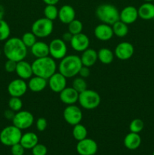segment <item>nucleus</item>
Instances as JSON below:
<instances>
[{"label": "nucleus", "instance_id": "15", "mask_svg": "<svg viewBox=\"0 0 154 155\" xmlns=\"http://www.w3.org/2000/svg\"><path fill=\"white\" fill-rule=\"evenodd\" d=\"M70 45L72 49L78 52H82L85 50L89 48L90 45V39L85 33H79L72 36L70 41Z\"/></svg>", "mask_w": 154, "mask_h": 155}, {"label": "nucleus", "instance_id": "22", "mask_svg": "<svg viewBox=\"0 0 154 155\" xmlns=\"http://www.w3.org/2000/svg\"><path fill=\"white\" fill-rule=\"evenodd\" d=\"M123 143L127 149L134 151L140 147V144H141V137L139 133L130 132L124 138Z\"/></svg>", "mask_w": 154, "mask_h": 155}, {"label": "nucleus", "instance_id": "28", "mask_svg": "<svg viewBox=\"0 0 154 155\" xmlns=\"http://www.w3.org/2000/svg\"><path fill=\"white\" fill-rule=\"evenodd\" d=\"M113 34L119 38H123L128 35V25L119 20L112 25Z\"/></svg>", "mask_w": 154, "mask_h": 155}, {"label": "nucleus", "instance_id": "4", "mask_svg": "<svg viewBox=\"0 0 154 155\" xmlns=\"http://www.w3.org/2000/svg\"><path fill=\"white\" fill-rule=\"evenodd\" d=\"M95 15L101 22L111 26L119 20V11L116 6L108 3L98 6Z\"/></svg>", "mask_w": 154, "mask_h": 155}, {"label": "nucleus", "instance_id": "23", "mask_svg": "<svg viewBox=\"0 0 154 155\" xmlns=\"http://www.w3.org/2000/svg\"><path fill=\"white\" fill-rule=\"evenodd\" d=\"M32 54L36 58L49 56V46L48 44L42 41H36V43L30 48Z\"/></svg>", "mask_w": 154, "mask_h": 155}, {"label": "nucleus", "instance_id": "3", "mask_svg": "<svg viewBox=\"0 0 154 155\" xmlns=\"http://www.w3.org/2000/svg\"><path fill=\"white\" fill-rule=\"evenodd\" d=\"M82 66V64L79 56L76 54H69L60 60L58 71L66 79H68L75 77L78 75Z\"/></svg>", "mask_w": 154, "mask_h": 155}, {"label": "nucleus", "instance_id": "24", "mask_svg": "<svg viewBox=\"0 0 154 155\" xmlns=\"http://www.w3.org/2000/svg\"><path fill=\"white\" fill-rule=\"evenodd\" d=\"M138 17L144 21L154 19V4L149 2H145L137 8Z\"/></svg>", "mask_w": 154, "mask_h": 155}, {"label": "nucleus", "instance_id": "33", "mask_svg": "<svg viewBox=\"0 0 154 155\" xmlns=\"http://www.w3.org/2000/svg\"><path fill=\"white\" fill-rule=\"evenodd\" d=\"M72 87L75 90H76L79 93H81L83 91L86 90L88 89L87 83H86L85 80L82 77H75L72 81Z\"/></svg>", "mask_w": 154, "mask_h": 155}, {"label": "nucleus", "instance_id": "5", "mask_svg": "<svg viewBox=\"0 0 154 155\" xmlns=\"http://www.w3.org/2000/svg\"><path fill=\"white\" fill-rule=\"evenodd\" d=\"M78 102L83 109L94 110L100 105L101 98L96 91L87 89L79 93Z\"/></svg>", "mask_w": 154, "mask_h": 155}, {"label": "nucleus", "instance_id": "46", "mask_svg": "<svg viewBox=\"0 0 154 155\" xmlns=\"http://www.w3.org/2000/svg\"><path fill=\"white\" fill-rule=\"evenodd\" d=\"M144 2H153L154 0H143Z\"/></svg>", "mask_w": 154, "mask_h": 155}, {"label": "nucleus", "instance_id": "11", "mask_svg": "<svg viewBox=\"0 0 154 155\" xmlns=\"http://www.w3.org/2000/svg\"><path fill=\"white\" fill-rule=\"evenodd\" d=\"M28 89V85L23 79L18 78L13 80L9 83L8 86V92L11 97L24 96Z\"/></svg>", "mask_w": 154, "mask_h": 155}, {"label": "nucleus", "instance_id": "38", "mask_svg": "<svg viewBox=\"0 0 154 155\" xmlns=\"http://www.w3.org/2000/svg\"><path fill=\"white\" fill-rule=\"evenodd\" d=\"M36 127L38 131L43 132L46 130L47 127H48V122L47 120L44 117H39L36 120Z\"/></svg>", "mask_w": 154, "mask_h": 155}, {"label": "nucleus", "instance_id": "42", "mask_svg": "<svg viewBox=\"0 0 154 155\" xmlns=\"http://www.w3.org/2000/svg\"><path fill=\"white\" fill-rule=\"evenodd\" d=\"M15 113H16V112L13 111V110H11V109L5 110V112H4L5 118L7 120H8L12 121V120H13L14 117V115H15Z\"/></svg>", "mask_w": 154, "mask_h": 155}, {"label": "nucleus", "instance_id": "26", "mask_svg": "<svg viewBox=\"0 0 154 155\" xmlns=\"http://www.w3.org/2000/svg\"><path fill=\"white\" fill-rule=\"evenodd\" d=\"M20 143L25 149H32L39 143V137L33 132H27L22 134Z\"/></svg>", "mask_w": 154, "mask_h": 155}, {"label": "nucleus", "instance_id": "16", "mask_svg": "<svg viewBox=\"0 0 154 155\" xmlns=\"http://www.w3.org/2000/svg\"><path fill=\"white\" fill-rule=\"evenodd\" d=\"M138 18L137 8L133 5L125 6L119 12V20L128 25L134 24Z\"/></svg>", "mask_w": 154, "mask_h": 155}, {"label": "nucleus", "instance_id": "31", "mask_svg": "<svg viewBox=\"0 0 154 155\" xmlns=\"http://www.w3.org/2000/svg\"><path fill=\"white\" fill-rule=\"evenodd\" d=\"M11 35V28L5 20H0V42L6 41Z\"/></svg>", "mask_w": 154, "mask_h": 155}, {"label": "nucleus", "instance_id": "8", "mask_svg": "<svg viewBox=\"0 0 154 155\" xmlns=\"http://www.w3.org/2000/svg\"><path fill=\"white\" fill-rule=\"evenodd\" d=\"M34 124V116L28 110H20L15 113L12 124L21 130H27Z\"/></svg>", "mask_w": 154, "mask_h": 155}, {"label": "nucleus", "instance_id": "43", "mask_svg": "<svg viewBox=\"0 0 154 155\" xmlns=\"http://www.w3.org/2000/svg\"><path fill=\"white\" fill-rule=\"evenodd\" d=\"M72 36H73V35L68 31V32H66V33H63L61 39H63V40L66 43V42H70L71 39H72Z\"/></svg>", "mask_w": 154, "mask_h": 155}, {"label": "nucleus", "instance_id": "13", "mask_svg": "<svg viewBox=\"0 0 154 155\" xmlns=\"http://www.w3.org/2000/svg\"><path fill=\"white\" fill-rule=\"evenodd\" d=\"M134 53V45L128 42H122L115 48L114 54L121 61L129 60Z\"/></svg>", "mask_w": 154, "mask_h": 155}, {"label": "nucleus", "instance_id": "25", "mask_svg": "<svg viewBox=\"0 0 154 155\" xmlns=\"http://www.w3.org/2000/svg\"><path fill=\"white\" fill-rule=\"evenodd\" d=\"M80 58H81L82 65L91 68L95 65V63L98 61V51H96L93 48H88L82 52Z\"/></svg>", "mask_w": 154, "mask_h": 155}, {"label": "nucleus", "instance_id": "35", "mask_svg": "<svg viewBox=\"0 0 154 155\" xmlns=\"http://www.w3.org/2000/svg\"><path fill=\"white\" fill-rule=\"evenodd\" d=\"M144 128V123L141 119L136 118L132 120L129 124V130L131 133H140Z\"/></svg>", "mask_w": 154, "mask_h": 155}, {"label": "nucleus", "instance_id": "34", "mask_svg": "<svg viewBox=\"0 0 154 155\" xmlns=\"http://www.w3.org/2000/svg\"><path fill=\"white\" fill-rule=\"evenodd\" d=\"M21 39L27 48H31L37 41V37L35 36V34L32 31L24 33Z\"/></svg>", "mask_w": 154, "mask_h": 155}, {"label": "nucleus", "instance_id": "12", "mask_svg": "<svg viewBox=\"0 0 154 155\" xmlns=\"http://www.w3.org/2000/svg\"><path fill=\"white\" fill-rule=\"evenodd\" d=\"M98 149L97 142L90 138L79 141L76 145L77 153L79 155H95Z\"/></svg>", "mask_w": 154, "mask_h": 155}, {"label": "nucleus", "instance_id": "21", "mask_svg": "<svg viewBox=\"0 0 154 155\" xmlns=\"http://www.w3.org/2000/svg\"><path fill=\"white\" fill-rule=\"evenodd\" d=\"M28 89L33 92H42L48 86V80L38 76L33 75L29 80Z\"/></svg>", "mask_w": 154, "mask_h": 155}, {"label": "nucleus", "instance_id": "14", "mask_svg": "<svg viewBox=\"0 0 154 155\" xmlns=\"http://www.w3.org/2000/svg\"><path fill=\"white\" fill-rule=\"evenodd\" d=\"M66 78L60 72L54 73L48 80V85L50 89L55 93H60L66 87Z\"/></svg>", "mask_w": 154, "mask_h": 155}, {"label": "nucleus", "instance_id": "48", "mask_svg": "<svg viewBox=\"0 0 154 155\" xmlns=\"http://www.w3.org/2000/svg\"><path fill=\"white\" fill-rule=\"evenodd\" d=\"M152 155H154V151H153V153H152Z\"/></svg>", "mask_w": 154, "mask_h": 155}, {"label": "nucleus", "instance_id": "32", "mask_svg": "<svg viewBox=\"0 0 154 155\" xmlns=\"http://www.w3.org/2000/svg\"><path fill=\"white\" fill-rule=\"evenodd\" d=\"M68 25V31L72 35L79 34V33H82L83 30V24L81 21L77 19H74L71 21Z\"/></svg>", "mask_w": 154, "mask_h": 155}, {"label": "nucleus", "instance_id": "27", "mask_svg": "<svg viewBox=\"0 0 154 155\" xmlns=\"http://www.w3.org/2000/svg\"><path fill=\"white\" fill-rule=\"evenodd\" d=\"M115 54L112 50L107 48H102L98 51V58L104 64H110L114 60Z\"/></svg>", "mask_w": 154, "mask_h": 155}, {"label": "nucleus", "instance_id": "37", "mask_svg": "<svg viewBox=\"0 0 154 155\" xmlns=\"http://www.w3.org/2000/svg\"><path fill=\"white\" fill-rule=\"evenodd\" d=\"M31 150L33 155H47L48 153V148L43 144L38 143Z\"/></svg>", "mask_w": 154, "mask_h": 155}, {"label": "nucleus", "instance_id": "39", "mask_svg": "<svg viewBox=\"0 0 154 155\" xmlns=\"http://www.w3.org/2000/svg\"><path fill=\"white\" fill-rule=\"evenodd\" d=\"M25 148L21 145V143L15 144L11 147V153L12 155H24Z\"/></svg>", "mask_w": 154, "mask_h": 155}, {"label": "nucleus", "instance_id": "17", "mask_svg": "<svg viewBox=\"0 0 154 155\" xmlns=\"http://www.w3.org/2000/svg\"><path fill=\"white\" fill-rule=\"evenodd\" d=\"M94 34L98 40L104 41V42L109 41L114 36L112 26L104 23H101L95 27L94 30Z\"/></svg>", "mask_w": 154, "mask_h": 155}, {"label": "nucleus", "instance_id": "29", "mask_svg": "<svg viewBox=\"0 0 154 155\" xmlns=\"http://www.w3.org/2000/svg\"><path fill=\"white\" fill-rule=\"evenodd\" d=\"M72 136L76 141H81L82 139L87 138L88 130L84 125L81 124H78L73 126L72 128Z\"/></svg>", "mask_w": 154, "mask_h": 155}, {"label": "nucleus", "instance_id": "20", "mask_svg": "<svg viewBox=\"0 0 154 155\" xmlns=\"http://www.w3.org/2000/svg\"><path fill=\"white\" fill-rule=\"evenodd\" d=\"M58 18L62 24H69L71 21L75 19V11L69 5L61 6L58 12Z\"/></svg>", "mask_w": 154, "mask_h": 155}, {"label": "nucleus", "instance_id": "45", "mask_svg": "<svg viewBox=\"0 0 154 155\" xmlns=\"http://www.w3.org/2000/svg\"><path fill=\"white\" fill-rule=\"evenodd\" d=\"M5 11L4 6L0 5V20L3 19L5 16Z\"/></svg>", "mask_w": 154, "mask_h": 155}, {"label": "nucleus", "instance_id": "36", "mask_svg": "<svg viewBox=\"0 0 154 155\" xmlns=\"http://www.w3.org/2000/svg\"><path fill=\"white\" fill-rule=\"evenodd\" d=\"M8 107L14 112L22 110L23 101L19 97H11L8 100Z\"/></svg>", "mask_w": 154, "mask_h": 155}, {"label": "nucleus", "instance_id": "6", "mask_svg": "<svg viewBox=\"0 0 154 155\" xmlns=\"http://www.w3.org/2000/svg\"><path fill=\"white\" fill-rule=\"evenodd\" d=\"M22 130L18 129L12 124L11 126H8L3 128L0 132V142L3 145L11 147L15 144L20 143Z\"/></svg>", "mask_w": 154, "mask_h": 155}, {"label": "nucleus", "instance_id": "40", "mask_svg": "<svg viewBox=\"0 0 154 155\" xmlns=\"http://www.w3.org/2000/svg\"><path fill=\"white\" fill-rule=\"evenodd\" d=\"M17 63L18 62L14 61L8 59L7 61L5 64V71H7L8 73L15 72L17 68Z\"/></svg>", "mask_w": 154, "mask_h": 155}, {"label": "nucleus", "instance_id": "7", "mask_svg": "<svg viewBox=\"0 0 154 155\" xmlns=\"http://www.w3.org/2000/svg\"><path fill=\"white\" fill-rule=\"evenodd\" d=\"M54 30V23L46 18H41L33 22L31 27V31L37 38L48 37Z\"/></svg>", "mask_w": 154, "mask_h": 155}, {"label": "nucleus", "instance_id": "41", "mask_svg": "<svg viewBox=\"0 0 154 155\" xmlns=\"http://www.w3.org/2000/svg\"><path fill=\"white\" fill-rule=\"evenodd\" d=\"M91 74V71H90V68L88 67H86L82 65V68H80L79 72L78 75H79L80 77H82V78L85 79L87 77H88Z\"/></svg>", "mask_w": 154, "mask_h": 155}, {"label": "nucleus", "instance_id": "30", "mask_svg": "<svg viewBox=\"0 0 154 155\" xmlns=\"http://www.w3.org/2000/svg\"><path fill=\"white\" fill-rule=\"evenodd\" d=\"M59 9L54 5H46L44 8V16L45 18L54 21L58 18Z\"/></svg>", "mask_w": 154, "mask_h": 155}, {"label": "nucleus", "instance_id": "9", "mask_svg": "<svg viewBox=\"0 0 154 155\" xmlns=\"http://www.w3.org/2000/svg\"><path fill=\"white\" fill-rule=\"evenodd\" d=\"M63 117L66 123L73 127L81 123L83 118V114L79 107L75 104H72L65 107L63 112Z\"/></svg>", "mask_w": 154, "mask_h": 155}, {"label": "nucleus", "instance_id": "19", "mask_svg": "<svg viewBox=\"0 0 154 155\" xmlns=\"http://www.w3.org/2000/svg\"><path fill=\"white\" fill-rule=\"evenodd\" d=\"M15 73L18 77L23 80H30L33 76L32 64L29 63L25 60H22L17 63V68Z\"/></svg>", "mask_w": 154, "mask_h": 155}, {"label": "nucleus", "instance_id": "1", "mask_svg": "<svg viewBox=\"0 0 154 155\" xmlns=\"http://www.w3.org/2000/svg\"><path fill=\"white\" fill-rule=\"evenodd\" d=\"M27 48L21 38L11 37L5 42L3 53L7 59L18 62L24 60L27 57Z\"/></svg>", "mask_w": 154, "mask_h": 155}, {"label": "nucleus", "instance_id": "44", "mask_svg": "<svg viewBox=\"0 0 154 155\" xmlns=\"http://www.w3.org/2000/svg\"><path fill=\"white\" fill-rule=\"evenodd\" d=\"M42 1L44 2L45 5H56L60 0H42Z\"/></svg>", "mask_w": 154, "mask_h": 155}, {"label": "nucleus", "instance_id": "47", "mask_svg": "<svg viewBox=\"0 0 154 155\" xmlns=\"http://www.w3.org/2000/svg\"><path fill=\"white\" fill-rule=\"evenodd\" d=\"M1 54H2V50L1 48H0V56H1Z\"/></svg>", "mask_w": 154, "mask_h": 155}, {"label": "nucleus", "instance_id": "2", "mask_svg": "<svg viewBox=\"0 0 154 155\" xmlns=\"http://www.w3.org/2000/svg\"><path fill=\"white\" fill-rule=\"evenodd\" d=\"M33 75L48 80L54 73L57 72V64L51 56L36 58L32 63Z\"/></svg>", "mask_w": 154, "mask_h": 155}, {"label": "nucleus", "instance_id": "10", "mask_svg": "<svg viewBox=\"0 0 154 155\" xmlns=\"http://www.w3.org/2000/svg\"><path fill=\"white\" fill-rule=\"evenodd\" d=\"M49 56L54 60H61L66 55L67 46L66 43L62 39H54L48 44Z\"/></svg>", "mask_w": 154, "mask_h": 155}, {"label": "nucleus", "instance_id": "18", "mask_svg": "<svg viewBox=\"0 0 154 155\" xmlns=\"http://www.w3.org/2000/svg\"><path fill=\"white\" fill-rule=\"evenodd\" d=\"M59 94H60L59 97L61 102L66 105L75 104L78 101L79 95V93L73 88L67 87V86Z\"/></svg>", "mask_w": 154, "mask_h": 155}]
</instances>
